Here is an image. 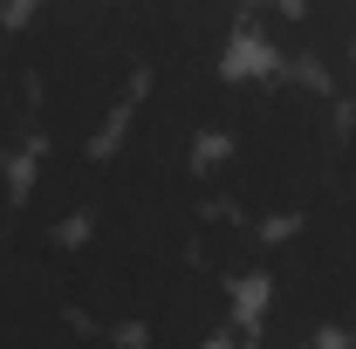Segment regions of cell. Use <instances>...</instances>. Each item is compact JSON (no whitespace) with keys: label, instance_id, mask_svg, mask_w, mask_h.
<instances>
[{"label":"cell","instance_id":"1","mask_svg":"<svg viewBox=\"0 0 356 349\" xmlns=\"http://www.w3.org/2000/svg\"><path fill=\"white\" fill-rule=\"evenodd\" d=\"M356 185V131L343 124L329 89L302 76H254L233 89V117L220 131V158L206 165V192L220 213L302 219Z\"/></svg>","mask_w":356,"mask_h":349},{"label":"cell","instance_id":"2","mask_svg":"<svg viewBox=\"0 0 356 349\" xmlns=\"http://www.w3.org/2000/svg\"><path fill=\"white\" fill-rule=\"evenodd\" d=\"M14 35L35 69V110H42L48 151H89L124 117L131 83L144 69L131 7H42Z\"/></svg>","mask_w":356,"mask_h":349},{"label":"cell","instance_id":"3","mask_svg":"<svg viewBox=\"0 0 356 349\" xmlns=\"http://www.w3.org/2000/svg\"><path fill=\"white\" fill-rule=\"evenodd\" d=\"M267 302L302 315L309 329L356 336V185L336 192L322 213L288 226L267 254Z\"/></svg>","mask_w":356,"mask_h":349},{"label":"cell","instance_id":"4","mask_svg":"<svg viewBox=\"0 0 356 349\" xmlns=\"http://www.w3.org/2000/svg\"><path fill=\"white\" fill-rule=\"evenodd\" d=\"M220 329H233V281L185 261L144 315V349H213Z\"/></svg>","mask_w":356,"mask_h":349},{"label":"cell","instance_id":"5","mask_svg":"<svg viewBox=\"0 0 356 349\" xmlns=\"http://www.w3.org/2000/svg\"><path fill=\"white\" fill-rule=\"evenodd\" d=\"M96 192H103V158H96V151H42L35 185H28V199H21V219L62 233L69 219L96 213Z\"/></svg>","mask_w":356,"mask_h":349},{"label":"cell","instance_id":"6","mask_svg":"<svg viewBox=\"0 0 356 349\" xmlns=\"http://www.w3.org/2000/svg\"><path fill=\"white\" fill-rule=\"evenodd\" d=\"M35 131H42V110H35V69H28V55H21V35L0 28V158H14Z\"/></svg>","mask_w":356,"mask_h":349},{"label":"cell","instance_id":"7","mask_svg":"<svg viewBox=\"0 0 356 349\" xmlns=\"http://www.w3.org/2000/svg\"><path fill=\"white\" fill-rule=\"evenodd\" d=\"M254 349H322V329H309L302 315H288V308H261V329H254Z\"/></svg>","mask_w":356,"mask_h":349},{"label":"cell","instance_id":"8","mask_svg":"<svg viewBox=\"0 0 356 349\" xmlns=\"http://www.w3.org/2000/svg\"><path fill=\"white\" fill-rule=\"evenodd\" d=\"M350 110H356V76H350ZM350 131H356V124H350Z\"/></svg>","mask_w":356,"mask_h":349},{"label":"cell","instance_id":"9","mask_svg":"<svg viewBox=\"0 0 356 349\" xmlns=\"http://www.w3.org/2000/svg\"><path fill=\"white\" fill-rule=\"evenodd\" d=\"M343 349H356V343H343Z\"/></svg>","mask_w":356,"mask_h":349}]
</instances>
